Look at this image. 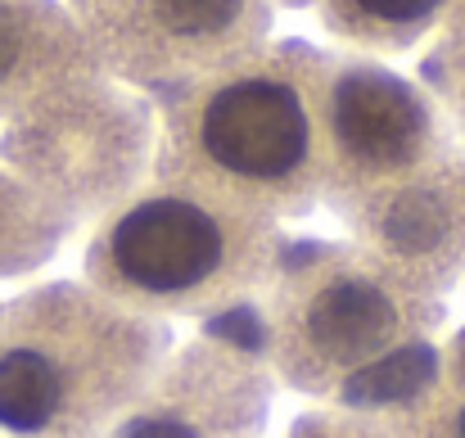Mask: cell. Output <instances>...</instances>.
I'll list each match as a JSON object with an SVG mask.
<instances>
[{"mask_svg":"<svg viewBox=\"0 0 465 438\" xmlns=\"http://www.w3.org/2000/svg\"><path fill=\"white\" fill-rule=\"evenodd\" d=\"M272 226L194 194L132 204L95 244V290L123 307H203L267 267Z\"/></svg>","mask_w":465,"mask_h":438,"instance_id":"3","label":"cell"},{"mask_svg":"<svg viewBox=\"0 0 465 438\" xmlns=\"http://www.w3.org/2000/svg\"><path fill=\"white\" fill-rule=\"evenodd\" d=\"M41 23L23 0H0V109L32 82L41 59Z\"/></svg>","mask_w":465,"mask_h":438,"instance_id":"6","label":"cell"},{"mask_svg":"<svg viewBox=\"0 0 465 438\" xmlns=\"http://www.w3.org/2000/svg\"><path fill=\"white\" fill-rule=\"evenodd\" d=\"M348 14L371 27V32H407V27H420L443 0H343Z\"/></svg>","mask_w":465,"mask_h":438,"instance_id":"7","label":"cell"},{"mask_svg":"<svg viewBox=\"0 0 465 438\" xmlns=\"http://www.w3.org/2000/svg\"><path fill=\"white\" fill-rule=\"evenodd\" d=\"M420 321L416 285H398L384 267L343 254L290 281L276 303V343L294 384L380 403L389 393H416L430 371V353L420 362V348H407Z\"/></svg>","mask_w":465,"mask_h":438,"instance_id":"2","label":"cell"},{"mask_svg":"<svg viewBox=\"0 0 465 438\" xmlns=\"http://www.w3.org/2000/svg\"><path fill=\"white\" fill-rule=\"evenodd\" d=\"M334 149L348 163V181H389L416 167L430 149L425 105L389 73L352 68L339 77L330 100Z\"/></svg>","mask_w":465,"mask_h":438,"instance_id":"5","label":"cell"},{"mask_svg":"<svg viewBox=\"0 0 465 438\" xmlns=\"http://www.w3.org/2000/svg\"><path fill=\"white\" fill-rule=\"evenodd\" d=\"M190 154L199 176L181 194L267 222L316 194L312 109L285 73L258 68L217 82L194 109Z\"/></svg>","mask_w":465,"mask_h":438,"instance_id":"4","label":"cell"},{"mask_svg":"<svg viewBox=\"0 0 465 438\" xmlns=\"http://www.w3.org/2000/svg\"><path fill=\"white\" fill-rule=\"evenodd\" d=\"M158 362V330L77 285L0 307V434L100 438Z\"/></svg>","mask_w":465,"mask_h":438,"instance_id":"1","label":"cell"}]
</instances>
